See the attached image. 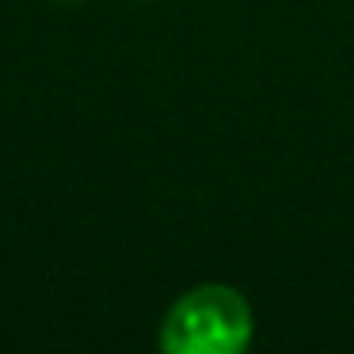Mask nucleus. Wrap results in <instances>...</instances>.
Instances as JSON below:
<instances>
[{
    "label": "nucleus",
    "mask_w": 354,
    "mask_h": 354,
    "mask_svg": "<svg viewBox=\"0 0 354 354\" xmlns=\"http://www.w3.org/2000/svg\"><path fill=\"white\" fill-rule=\"evenodd\" d=\"M255 335V316L236 286L202 282L183 290L160 320V351L168 354H240Z\"/></svg>",
    "instance_id": "1"
},
{
    "label": "nucleus",
    "mask_w": 354,
    "mask_h": 354,
    "mask_svg": "<svg viewBox=\"0 0 354 354\" xmlns=\"http://www.w3.org/2000/svg\"><path fill=\"white\" fill-rule=\"evenodd\" d=\"M50 4H80V0H50Z\"/></svg>",
    "instance_id": "2"
}]
</instances>
